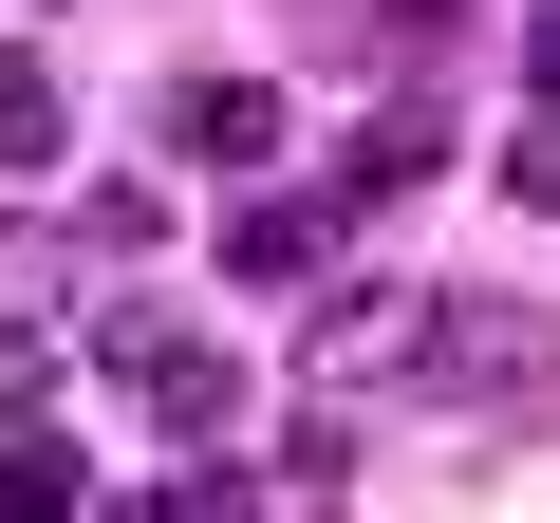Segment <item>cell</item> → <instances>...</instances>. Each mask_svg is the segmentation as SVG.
I'll use <instances>...</instances> for the list:
<instances>
[{
  "label": "cell",
  "mask_w": 560,
  "mask_h": 523,
  "mask_svg": "<svg viewBox=\"0 0 560 523\" xmlns=\"http://www.w3.org/2000/svg\"><path fill=\"white\" fill-rule=\"evenodd\" d=\"M0 411H38V356H20V337H0Z\"/></svg>",
  "instance_id": "13"
},
{
  "label": "cell",
  "mask_w": 560,
  "mask_h": 523,
  "mask_svg": "<svg viewBox=\"0 0 560 523\" xmlns=\"http://www.w3.org/2000/svg\"><path fill=\"white\" fill-rule=\"evenodd\" d=\"M75 504H94V467L57 430H0V523H75Z\"/></svg>",
  "instance_id": "8"
},
{
  "label": "cell",
  "mask_w": 560,
  "mask_h": 523,
  "mask_svg": "<svg viewBox=\"0 0 560 523\" xmlns=\"http://www.w3.org/2000/svg\"><path fill=\"white\" fill-rule=\"evenodd\" d=\"M20 20H57V0H20Z\"/></svg>",
  "instance_id": "14"
},
{
  "label": "cell",
  "mask_w": 560,
  "mask_h": 523,
  "mask_svg": "<svg viewBox=\"0 0 560 523\" xmlns=\"http://www.w3.org/2000/svg\"><path fill=\"white\" fill-rule=\"evenodd\" d=\"M523 94H541V113H560V20H523Z\"/></svg>",
  "instance_id": "12"
},
{
  "label": "cell",
  "mask_w": 560,
  "mask_h": 523,
  "mask_svg": "<svg viewBox=\"0 0 560 523\" xmlns=\"http://www.w3.org/2000/svg\"><path fill=\"white\" fill-rule=\"evenodd\" d=\"M94 356H113V393H131L150 430H224V411H243L224 337H150V318H94Z\"/></svg>",
  "instance_id": "3"
},
{
  "label": "cell",
  "mask_w": 560,
  "mask_h": 523,
  "mask_svg": "<svg viewBox=\"0 0 560 523\" xmlns=\"http://www.w3.org/2000/svg\"><path fill=\"white\" fill-rule=\"evenodd\" d=\"M94 523H224V486H131V504H94Z\"/></svg>",
  "instance_id": "10"
},
{
  "label": "cell",
  "mask_w": 560,
  "mask_h": 523,
  "mask_svg": "<svg viewBox=\"0 0 560 523\" xmlns=\"http://www.w3.org/2000/svg\"><path fill=\"white\" fill-rule=\"evenodd\" d=\"M430 168H448V113H430V94H393V113L355 131V168H337V206H393V187H430Z\"/></svg>",
  "instance_id": "6"
},
{
  "label": "cell",
  "mask_w": 560,
  "mask_h": 523,
  "mask_svg": "<svg viewBox=\"0 0 560 523\" xmlns=\"http://www.w3.org/2000/svg\"><path fill=\"white\" fill-rule=\"evenodd\" d=\"M504 187H523V206H560V113H541V131L504 150Z\"/></svg>",
  "instance_id": "11"
},
{
  "label": "cell",
  "mask_w": 560,
  "mask_h": 523,
  "mask_svg": "<svg viewBox=\"0 0 560 523\" xmlns=\"http://www.w3.org/2000/svg\"><path fill=\"white\" fill-rule=\"evenodd\" d=\"M57 131H75V113H57V75L0 38V187H20V168H57Z\"/></svg>",
  "instance_id": "9"
},
{
  "label": "cell",
  "mask_w": 560,
  "mask_h": 523,
  "mask_svg": "<svg viewBox=\"0 0 560 523\" xmlns=\"http://www.w3.org/2000/svg\"><path fill=\"white\" fill-rule=\"evenodd\" d=\"M411 411H486V430L560 411V318H541V300H430V356H411Z\"/></svg>",
  "instance_id": "1"
},
{
  "label": "cell",
  "mask_w": 560,
  "mask_h": 523,
  "mask_svg": "<svg viewBox=\"0 0 560 523\" xmlns=\"http://www.w3.org/2000/svg\"><path fill=\"white\" fill-rule=\"evenodd\" d=\"M57 318H75V243H57V224H0V337L38 356Z\"/></svg>",
  "instance_id": "7"
},
{
  "label": "cell",
  "mask_w": 560,
  "mask_h": 523,
  "mask_svg": "<svg viewBox=\"0 0 560 523\" xmlns=\"http://www.w3.org/2000/svg\"><path fill=\"white\" fill-rule=\"evenodd\" d=\"M411 356H430V300H411V281H318V318H300V393H318V411L411 393Z\"/></svg>",
  "instance_id": "2"
},
{
  "label": "cell",
  "mask_w": 560,
  "mask_h": 523,
  "mask_svg": "<svg viewBox=\"0 0 560 523\" xmlns=\"http://www.w3.org/2000/svg\"><path fill=\"white\" fill-rule=\"evenodd\" d=\"M224 281H243V300H280V281H337V206H300V187H243V206H224Z\"/></svg>",
  "instance_id": "4"
},
{
  "label": "cell",
  "mask_w": 560,
  "mask_h": 523,
  "mask_svg": "<svg viewBox=\"0 0 560 523\" xmlns=\"http://www.w3.org/2000/svg\"><path fill=\"white\" fill-rule=\"evenodd\" d=\"M280 131H300V113H280L261 75H187V94H168V150H187V168H280Z\"/></svg>",
  "instance_id": "5"
}]
</instances>
